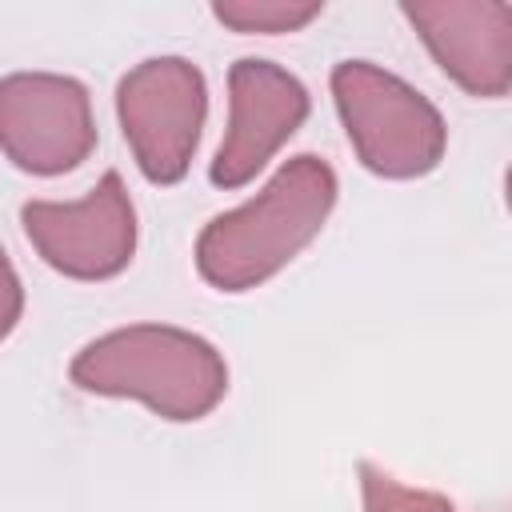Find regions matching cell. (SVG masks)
Listing matches in <instances>:
<instances>
[{"label": "cell", "mask_w": 512, "mask_h": 512, "mask_svg": "<svg viewBox=\"0 0 512 512\" xmlns=\"http://www.w3.org/2000/svg\"><path fill=\"white\" fill-rule=\"evenodd\" d=\"M332 104L356 160L380 180H420L448 152L440 108L404 76L372 60H340L328 76Z\"/></svg>", "instance_id": "obj_3"}, {"label": "cell", "mask_w": 512, "mask_h": 512, "mask_svg": "<svg viewBox=\"0 0 512 512\" xmlns=\"http://www.w3.org/2000/svg\"><path fill=\"white\" fill-rule=\"evenodd\" d=\"M116 120L140 176L172 188L188 176L208 120V80L188 56H148L116 84Z\"/></svg>", "instance_id": "obj_4"}, {"label": "cell", "mask_w": 512, "mask_h": 512, "mask_svg": "<svg viewBox=\"0 0 512 512\" xmlns=\"http://www.w3.org/2000/svg\"><path fill=\"white\" fill-rule=\"evenodd\" d=\"M88 84L64 72L0 76V152L28 176H64L96 152Z\"/></svg>", "instance_id": "obj_6"}, {"label": "cell", "mask_w": 512, "mask_h": 512, "mask_svg": "<svg viewBox=\"0 0 512 512\" xmlns=\"http://www.w3.org/2000/svg\"><path fill=\"white\" fill-rule=\"evenodd\" d=\"M412 24L440 72L476 100H500L512 88V4L504 0H404Z\"/></svg>", "instance_id": "obj_8"}, {"label": "cell", "mask_w": 512, "mask_h": 512, "mask_svg": "<svg viewBox=\"0 0 512 512\" xmlns=\"http://www.w3.org/2000/svg\"><path fill=\"white\" fill-rule=\"evenodd\" d=\"M360 496H364V512H456L448 496L400 484L392 472L376 468L372 460H360Z\"/></svg>", "instance_id": "obj_10"}, {"label": "cell", "mask_w": 512, "mask_h": 512, "mask_svg": "<svg viewBox=\"0 0 512 512\" xmlns=\"http://www.w3.org/2000/svg\"><path fill=\"white\" fill-rule=\"evenodd\" d=\"M340 196L336 168L316 152L284 160L272 180L196 236V272L216 292H252L280 276L328 224Z\"/></svg>", "instance_id": "obj_1"}, {"label": "cell", "mask_w": 512, "mask_h": 512, "mask_svg": "<svg viewBox=\"0 0 512 512\" xmlns=\"http://www.w3.org/2000/svg\"><path fill=\"white\" fill-rule=\"evenodd\" d=\"M68 380L88 396L140 400L160 420L192 424L228 396V360L200 332L124 324L88 340L72 356Z\"/></svg>", "instance_id": "obj_2"}, {"label": "cell", "mask_w": 512, "mask_h": 512, "mask_svg": "<svg viewBox=\"0 0 512 512\" xmlns=\"http://www.w3.org/2000/svg\"><path fill=\"white\" fill-rule=\"evenodd\" d=\"M20 224L32 252L52 272L84 284L120 276L140 240L136 204L116 168H108L80 200H28Z\"/></svg>", "instance_id": "obj_5"}, {"label": "cell", "mask_w": 512, "mask_h": 512, "mask_svg": "<svg viewBox=\"0 0 512 512\" xmlns=\"http://www.w3.org/2000/svg\"><path fill=\"white\" fill-rule=\"evenodd\" d=\"M324 12L320 0H216L212 16L232 28V32H260V36H280V32H300Z\"/></svg>", "instance_id": "obj_9"}, {"label": "cell", "mask_w": 512, "mask_h": 512, "mask_svg": "<svg viewBox=\"0 0 512 512\" xmlns=\"http://www.w3.org/2000/svg\"><path fill=\"white\" fill-rule=\"evenodd\" d=\"M20 316H24V284H20V272L0 244V340H8L16 332Z\"/></svg>", "instance_id": "obj_11"}, {"label": "cell", "mask_w": 512, "mask_h": 512, "mask_svg": "<svg viewBox=\"0 0 512 512\" xmlns=\"http://www.w3.org/2000/svg\"><path fill=\"white\" fill-rule=\"evenodd\" d=\"M308 112L312 96L296 72L264 56H240L228 68V128L208 164V180L224 192L252 184L304 128Z\"/></svg>", "instance_id": "obj_7"}]
</instances>
